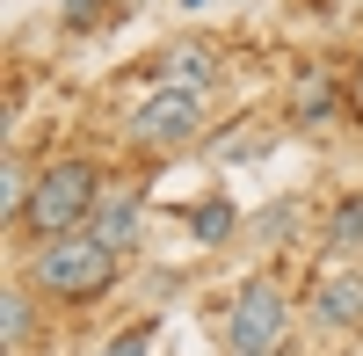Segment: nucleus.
Returning a JSON list of instances; mask_svg holds the SVG:
<instances>
[{
	"mask_svg": "<svg viewBox=\"0 0 363 356\" xmlns=\"http://www.w3.org/2000/svg\"><path fill=\"white\" fill-rule=\"evenodd\" d=\"M109 8H102V0H66V29H95Z\"/></svg>",
	"mask_w": 363,
	"mask_h": 356,
	"instance_id": "obj_14",
	"label": "nucleus"
},
{
	"mask_svg": "<svg viewBox=\"0 0 363 356\" xmlns=\"http://www.w3.org/2000/svg\"><path fill=\"white\" fill-rule=\"evenodd\" d=\"M196 131H203V95H189V87H153V95L131 109V124H124V138L138 153H153V160L189 153Z\"/></svg>",
	"mask_w": 363,
	"mask_h": 356,
	"instance_id": "obj_4",
	"label": "nucleus"
},
{
	"mask_svg": "<svg viewBox=\"0 0 363 356\" xmlns=\"http://www.w3.org/2000/svg\"><path fill=\"white\" fill-rule=\"evenodd\" d=\"M29 284L51 291V299H102V291L116 284V247L95 240V233H66V240H44L37 255H29Z\"/></svg>",
	"mask_w": 363,
	"mask_h": 356,
	"instance_id": "obj_2",
	"label": "nucleus"
},
{
	"mask_svg": "<svg viewBox=\"0 0 363 356\" xmlns=\"http://www.w3.org/2000/svg\"><path fill=\"white\" fill-rule=\"evenodd\" d=\"M327 247H335V255H363V196L335 204V218H327Z\"/></svg>",
	"mask_w": 363,
	"mask_h": 356,
	"instance_id": "obj_10",
	"label": "nucleus"
},
{
	"mask_svg": "<svg viewBox=\"0 0 363 356\" xmlns=\"http://www.w3.org/2000/svg\"><path fill=\"white\" fill-rule=\"evenodd\" d=\"M284 342H291V299H284V284L277 277L240 284L233 306H225V349L233 356H284Z\"/></svg>",
	"mask_w": 363,
	"mask_h": 356,
	"instance_id": "obj_3",
	"label": "nucleus"
},
{
	"mask_svg": "<svg viewBox=\"0 0 363 356\" xmlns=\"http://www.w3.org/2000/svg\"><path fill=\"white\" fill-rule=\"evenodd\" d=\"M153 66H160V87H189V95H203V87L218 80V51H211V44H174V51L153 58Z\"/></svg>",
	"mask_w": 363,
	"mask_h": 356,
	"instance_id": "obj_7",
	"label": "nucleus"
},
{
	"mask_svg": "<svg viewBox=\"0 0 363 356\" xmlns=\"http://www.w3.org/2000/svg\"><path fill=\"white\" fill-rule=\"evenodd\" d=\"M95 204H102V174H95V160H51L37 182H29L22 226L37 233V240H66V233H80L87 218H95Z\"/></svg>",
	"mask_w": 363,
	"mask_h": 356,
	"instance_id": "obj_1",
	"label": "nucleus"
},
{
	"mask_svg": "<svg viewBox=\"0 0 363 356\" xmlns=\"http://www.w3.org/2000/svg\"><path fill=\"white\" fill-rule=\"evenodd\" d=\"M22 335H29V291H8V356L22 349Z\"/></svg>",
	"mask_w": 363,
	"mask_h": 356,
	"instance_id": "obj_12",
	"label": "nucleus"
},
{
	"mask_svg": "<svg viewBox=\"0 0 363 356\" xmlns=\"http://www.w3.org/2000/svg\"><path fill=\"white\" fill-rule=\"evenodd\" d=\"M189 233H196V240H203V247H225V240H233V233H240V211H233V204H225V196H203V204H196V211H189Z\"/></svg>",
	"mask_w": 363,
	"mask_h": 356,
	"instance_id": "obj_9",
	"label": "nucleus"
},
{
	"mask_svg": "<svg viewBox=\"0 0 363 356\" xmlns=\"http://www.w3.org/2000/svg\"><path fill=\"white\" fill-rule=\"evenodd\" d=\"M255 233H262V247H284V240H291V204L262 211V218H255Z\"/></svg>",
	"mask_w": 363,
	"mask_h": 356,
	"instance_id": "obj_11",
	"label": "nucleus"
},
{
	"mask_svg": "<svg viewBox=\"0 0 363 356\" xmlns=\"http://www.w3.org/2000/svg\"><path fill=\"white\" fill-rule=\"evenodd\" d=\"M138 211H145V189L124 182V174H109V189H102V204H95V240H109L116 255H124V247L138 240Z\"/></svg>",
	"mask_w": 363,
	"mask_h": 356,
	"instance_id": "obj_5",
	"label": "nucleus"
},
{
	"mask_svg": "<svg viewBox=\"0 0 363 356\" xmlns=\"http://www.w3.org/2000/svg\"><path fill=\"white\" fill-rule=\"evenodd\" d=\"M313 320L320 328H363V277L356 269H327L313 284Z\"/></svg>",
	"mask_w": 363,
	"mask_h": 356,
	"instance_id": "obj_6",
	"label": "nucleus"
},
{
	"mask_svg": "<svg viewBox=\"0 0 363 356\" xmlns=\"http://www.w3.org/2000/svg\"><path fill=\"white\" fill-rule=\"evenodd\" d=\"M145 342H153V328H145V320H138V328H124V335H116L102 356H145Z\"/></svg>",
	"mask_w": 363,
	"mask_h": 356,
	"instance_id": "obj_13",
	"label": "nucleus"
},
{
	"mask_svg": "<svg viewBox=\"0 0 363 356\" xmlns=\"http://www.w3.org/2000/svg\"><path fill=\"white\" fill-rule=\"evenodd\" d=\"M342 102V73L335 66H306L298 73V124H327Z\"/></svg>",
	"mask_w": 363,
	"mask_h": 356,
	"instance_id": "obj_8",
	"label": "nucleus"
},
{
	"mask_svg": "<svg viewBox=\"0 0 363 356\" xmlns=\"http://www.w3.org/2000/svg\"><path fill=\"white\" fill-rule=\"evenodd\" d=\"M349 109L363 116V58H356V73H349Z\"/></svg>",
	"mask_w": 363,
	"mask_h": 356,
	"instance_id": "obj_15",
	"label": "nucleus"
}]
</instances>
